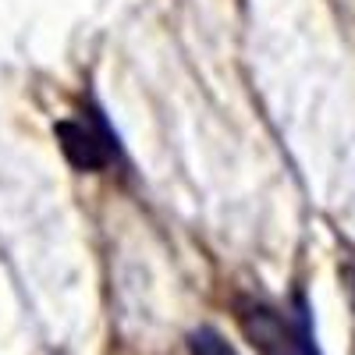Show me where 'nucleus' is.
<instances>
[{
    "label": "nucleus",
    "instance_id": "obj_1",
    "mask_svg": "<svg viewBox=\"0 0 355 355\" xmlns=\"http://www.w3.org/2000/svg\"><path fill=\"white\" fill-rule=\"evenodd\" d=\"M234 323H239L242 338L256 348V355H323L313 338L309 309L302 299L295 306H277L270 299L239 295Z\"/></svg>",
    "mask_w": 355,
    "mask_h": 355
},
{
    "label": "nucleus",
    "instance_id": "obj_2",
    "mask_svg": "<svg viewBox=\"0 0 355 355\" xmlns=\"http://www.w3.org/2000/svg\"><path fill=\"white\" fill-rule=\"evenodd\" d=\"M57 142H61V150L68 157L71 167L78 171H107L117 157V142L110 135V128L100 121V117H64V121H57Z\"/></svg>",
    "mask_w": 355,
    "mask_h": 355
},
{
    "label": "nucleus",
    "instance_id": "obj_3",
    "mask_svg": "<svg viewBox=\"0 0 355 355\" xmlns=\"http://www.w3.org/2000/svg\"><path fill=\"white\" fill-rule=\"evenodd\" d=\"M189 352L192 355H242L217 327H196L189 334Z\"/></svg>",
    "mask_w": 355,
    "mask_h": 355
}]
</instances>
